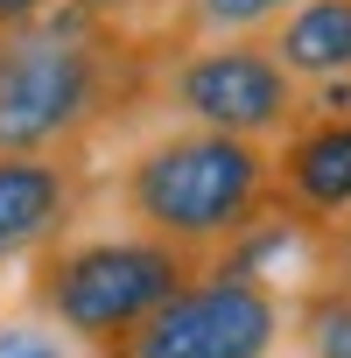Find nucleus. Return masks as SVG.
I'll list each match as a JSON object with an SVG mask.
<instances>
[{
  "instance_id": "f8f14e48",
  "label": "nucleus",
  "mask_w": 351,
  "mask_h": 358,
  "mask_svg": "<svg viewBox=\"0 0 351 358\" xmlns=\"http://www.w3.org/2000/svg\"><path fill=\"white\" fill-rule=\"evenodd\" d=\"M43 15V0H0V29H29Z\"/></svg>"
},
{
  "instance_id": "0eeeda50",
  "label": "nucleus",
  "mask_w": 351,
  "mask_h": 358,
  "mask_svg": "<svg viewBox=\"0 0 351 358\" xmlns=\"http://www.w3.org/2000/svg\"><path fill=\"white\" fill-rule=\"evenodd\" d=\"M281 190H288V204H302L316 218L351 211V120H316L288 141Z\"/></svg>"
},
{
  "instance_id": "20e7f679",
  "label": "nucleus",
  "mask_w": 351,
  "mask_h": 358,
  "mask_svg": "<svg viewBox=\"0 0 351 358\" xmlns=\"http://www.w3.org/2000/svg\"><path fill=\"white\" fill-rule=\"evenodd\" d=\"M274 337H281V302L260 281L204 274L183 295H169L120 344V358H267Z\"/></svg>"
},
{
  "instance_id": "6e6552de",
  "label": "nucleus",
  "mask_w": 351,
  "mask_h": 358,
  "mask_svg": "<svg viewBox=\"0 0 351 358\" xmlns=\"http://www.w3.org/2000/svg\"><path fill=\"white\" fill-rule=\"evenodd\" d=\"M288 78H351V0H302L274 36Z\"/></svg>"
},
{
  "instance_id": "39448f33",
  "label": "nucleus",
  "mask_w": 351,
  "mask_h": 358,
  "mask_svg": "<svg viewBox=\"0 0 351 358\" xmlns=\"http://www.w3.org/2000/svg\"><path fill=\"white\" fill-rule=\"evenodd\" d=\"M176 106H183L204 134H232V141H260L295 113V78L253 50V43H225L204 50L176 71Z\"/></svg>"
},
{
  "instance_id": "1a4fd4ad",
  "label": "nucleus",
  "mask_w": 351,
  "mask_h": 358,
  "mask_svg": "<svg viewBox=\"0 0 351 358\" xmlns=\"http://www.w3.org/2000/svg\"><path fill=\"white\" fill-rule=\"evenodd\" d=\"M302 351L309 358H351V288H323L302 309Z\"/></svg>"
},
{
  "instance_id": "7ed1b4c3",
  "label": "nucleus",
  "mask_w": 351,
  "mask_h": 358,
  "mask_svg": "<svg viewBox=\"0 0 351 358\" xmlns=\"http://www.w3.org/2000/svg\"><path fill=\"white\" fill-rule=\"evenodd\" d=\"M99 99V57L64 29H15L0 43V155H43Z\"/></svg>"
},
{
  "instance_id": "9b49d317",
  "label": "nucleus",
  "mask_w": 351,
  "mask_h": 358,
  "mask_svg": "<svg viewBox=\"0 0 351 358\" xmlns=\"http://www.w3.org/2000/svg\"><path fill=\"white\" fill-rule=\"evenodd\" d=\"M281 8H288V0H197V15L211 29H253V22H267Z\"/></svg>"
},
{
  "instance_id": "f03ea898",
  "label": "nucleus",
  "mask_w": 351,
  "mask_h": 358,
  "mask_svg": "<svg viewBox=\"0 0 351 358\" xmlns=\"http://www.w3.org/2000/svg\"><path fill=\"white\" fill-rule=\"evenodd\" d=\"M190 281H197L190 253H176L162 239H85V246H64L36 274V302L57 316V330L120 351L169 295H183Z\"/></svg>"
},
{
  "instance_id": "f257e3e1",
  "label": "nucleus",
  "mask_w": 351,
  "mask_h": 358,
  "mask_svg": "<svg viewBox=\"0 0 351 358\" xmlns=\"http://www.w3.org/2000/svg\"><path fill=\"white\" fill-rule=\"evenodd\" d=\"M267 190V155L232 134H169L127 169V211L148 225V239L190 253L232 239Z\"/></svg>"
},
{
  "instance_id": "423d86ee",
  "label": "nucleus",
  "mask_w": 351,
  "mask_h": 358,
  "mask_svg": "<svg viewBox=\"0 0 351 358\" xmlns=\"http://www.w3.org/2000/svg\"><path fill=\"white\" fill-rule=\"evenodd\" d=\"M64 204H71V183H64L57 162H43V155H0V260L43 246L57 232Z\"/></svg>"
},
{
  "instance_id": "9d476101",
  "label": "nucleus",
  "mask_w": 351,
  "mask_h": 358,
  "mask_svg": "<svg viewBox=\"0 0 351 358\" xmlns=\"http://www.w3.org/2000/svg\"><path fill=\"white\" fill-rule=\"evenodd\" d=\"M0 358H71V344L43 323H0Z\"/></svg>"
}]
</instances>
